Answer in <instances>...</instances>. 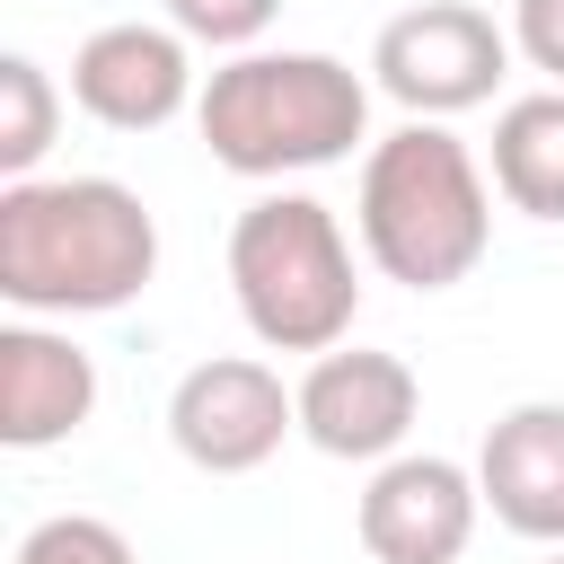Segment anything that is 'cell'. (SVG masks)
<instances>
[{
  "label": "cell",
  "mask_w": 564,
  "mask_h": 564,
  "mask_svg": "<svg viewBox=\"0 0 564 564\" xmlns=\"http://www.w3.org/2000/svg\"><path fill=\"white\" fill-rule=\"evenodd\" d=\"M476 511H485L476 467H458L441 449H397L370 467L352 529H361L370 564H458L476 538Z\"/></svg>",
  "instance_id": "7"
},
{
  "label": "cell",
  "mask_w": 564,
  "mask_h": 564,
  "mask_svg": "<svg viewBox=\"0 0 564 564\" xmlns=\"http://www.w3.org/2000/svg\"><path fill=\"white\" fill-rule=\"evenodd\" d=\"M352 229H361V256L405 282V291H449L485 264L494 247V185L476 167V150L432 123V115H405L388 141L361 150V194H352Z\"/></svg>",
  "instance_id": "2"
},
{
  "label": "cell",
  "mask_w": 564,
  "mask_h": 564,
  "mask_svg": "<svg viewBox=\"0 0 564 564\" xmlns=\"http://www.w3.org/2000/svg\"><path fill=\"white\" fill-rule=\"evenodd\" d=\"M9 564H132V538L115 520H97V511H53V520H35L18 538Z\"/></svg>",
  "instance_id": "14"
},
{
  "label": "cell",
  "mask_w": 564,
  "mask_h": 564,
  "mask_svg": "<svg viewBox=\"0 0 564 564\" xmlns=\"http://www.w3.org/2000/svg\"><path fill=\"white\" fill-rule=\"evenodd\" d=\"M423 414V379L397 361V352H370V344H335L300 370V441L326 449V458H397L405 432Z\"/></svg>",
  "instance_id": "8"
},
{
  "label": "cell",
  "mask_w": 564,
  "mask_h": 564,
  "mask_svg": "<svg viewBox=\"0 0 564 564\" xmlns=\"http://www.w3.org/2000/svg\"><path fill=\"white\" fill-rule=\"evenodd\" d=\"M494 194L529 220H564V88H529L494 115Z\"/></svg>",
  "instance_id": "12"
},
{
  "label": "cell",
  "mask_w": 564,
  "mask_h": 564,
  "mask_svg": "<svg viewBox=\"0 0 564 564\" xmlns=\"http://www.w3.org/2000/svg\"><path fill=\"white\" fill-rule=\"evenodd\" d=\"M159 273V220L115 176H9L0 185V300L18 317H106Z\"/></svg>",
  "instance_id": "1"
},
{
  "label": "cell",
  "mask_w": 564,
  "mask_h": 564,
  "mask_svg": "<svg viewBox=\"0 0 564 564\" xmlns=\"http://www.w3.org/2000/svg\"><path fill=\"white\" fill-rule=\"evenodd\" d=\"M62 132V97L53 70L35 53H0V176H35L44 150Z\"/></svg>",
  "instance_id": "13"
},
{
  "label": "cell",
  "mask_w": 564,
  "mask_h": 564,
  "mask_svg": "<svg viewBox=\"0 0 564 564\" xmlns=\"http://www.w3.org/2000/svg\"><path fill=\"white\" fill-rule=\"evenodd\" d=\"M185 44H194V35L150 26V18L97 26V35L70 53V97H79V115L106 123V132H159V123H176V115L203 97Z\"/></svg>",
  "instance_id": "9"
},
{
  "label": "cell",
  "mask_w": 564,
  "mask_h": 564,
  "mask_svg": "<svg viewBox=\"0 0 564 564\" xmlns=\"http://www.w3.org/2000/svg\"><path fill=\"white\" fill-rule=\"evenodd\" d=\"M203 150L229 176H308L370 141V79L335 53H229L194 97Z\"/></svg>",
  "instance_id": "3"
},
{
  "label": "cell",
  "mask_w": 564,
  "mask_h": 564,
  "mask_svg": "<svg viewBox=\"0 0 564 564\" xmlns=\"http://www.w3.org/2000/svg\"><path fill=\"white\" fill-rule=\"evenodd\" d=\"M546 564H564V546H555V555H546Z\"/></svg>",
  "instance_id": "17"
},
{
  "label": "cell",
  "mask_w": 564,
  "mask_h": 564,
  "mask_svg": "<svg viewBox=\"0 0 564 564\" xmlns=\"http://www.w3.org/2000/svg\"><path fill=\"white\" fill-rule=\"evenodd\" d=\"M300 432V388L256 352H212L167 388V441L203 476H256Z\"/></svg>",
  "instance_id": "6"
},
{
  "label": "cell",
  "mask_w": 564,
  "mask_h": 564,
  "mask_svg": "<svg viewBox=\"0 0 564 564\" xmlns=\"http://www.w3.org/2000/svg\"><path fill=\"white\" fill-rule=\"evenodd\" d=\"M476 494L511 538L564 546V397H529V405L494 414V432L476 449Z\"/></svg>",
  "instance_id": "10"
},
{
  "label": "cell",
  "mask_w": 564,
  "mask_h": 564,
  "mask_svg": "<svg viewBox=\"0 0 564 564\" xmlns=\"http://www.w3.org/2000/svg\"><path fill=\"white\" fill-rule=\"evenodd\" d=\"M229 300L264 352H335L361 317L344 220L317 194H256L229 220Z\"/></svg>",
  "instance_id": "4"
},
{
  "label": "cell",
  "mask_w": 564,
  "mask_h": 564,
  "mask_svg": "<svg viewBox=\"0 0 564 564\" xmlns=\"http://www.w3.org/2000/svg\"><path fill=\"white\" fill-rule=\"evenodd\" d=\"M97 414V361L62 326H0V441L9 449H53Z\"/></svg>",
  "instance_id": "11"
},
{
  "label": "cell",
  "mask_w": 564,
  "mask_h": 564,
  "mask_svg": "<svg viewBox=\"0 0 564 564\" xmlns=\"http://www.w3.org/2000/svg\"><path fill=\"white\" fill-rule=\"evenodd\" d=\"M511 44L529 70H546L564 88V0H511Z\"/></svg>",
  "instance_id": "16"
},
{
  "label": "cell",
  "mask_w": 564,
  "mask_h": 564,
  "mask_svg": "<svg viewBox=\"0 0 564 564\" xmlns=\"http://www.w3.org/2000/svg\"><path fill=\"white\" fill-rule=\"evenodd\" d=\"M511 26H494L476 0H423V9H397L370 44V79L379 97H397L405 115H467V106H494V88L511 79Z\"/></svg>",
  "instance_id": "5"
},
{
  "label": "cell",
  "mask_w": 564,
  "mask_h": 564,
  "mask_svg": "<svg viewBox=\"0 0 564 564\" xmlns=\"http://www.w3.org/2000/svg\"><path fill=\"white\" fill-rule=\"evenodd\" d=\"M176 35L212 44V53H256V35L282 18V0H159Z\"/></svg>",
  "instance_id": "15"
}]
</instances>
